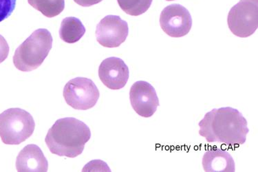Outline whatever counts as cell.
Instances as JSON below:
<instances>
[{
	"label": "cell",
	"mask_w": 258,
	"mask_h": 172,
	"mask_svg": "<svg viewBox=\"0 0 258 172\" xmlns=\"http://www.w3.org/2000/svg\"><path fill=\"white\" fill-rule=\"evenodd\" d=\"M199 134L207 143L238 146L246 141L249 130L246 119L232 107L213 109L199 122Z\"/></svg>",
	"instance_id": "6da1fadb"
},
{
	"label": "cell",
	"mask_w": 258,
	"mask_h": 172,
	"mask_svg": "<svg viewBox=\"0 0 258 172\" xmlns=\"http://www.w3.org/2000/svg\"><path fill=\"white\" fill-rule=\"evenodd\" d=\"M90 137L91 132L87 125L69 117L54 123L49 129L45 142L52 154L75 158L82 154Z\"/></svg>",
	"instance_id": "7a4b0ae2"
},
{
	"label": "cell",
	"mask_w": 258,
	"mask_h": 172,
	"mask_svg": "<svg viewBox=\"0 0 258 172\" xmlns=\"http://www.w3.org/2000/svg\"><path fill=\"white\" fill-rule=\"evenodd\" d=\"M51 33L45 28L34 31L20 46L13 56V64L17 69L31 72L38 69L52 49Z\"/></svg>",
	"instance_id": "3957f363"
},
{
	"label": "cell",
	"mask_w": 258,
	"mask_h": 172,
	"mask_svg": "<svg viewBox=\"0 0 258 172\" xmlns=\"http://www.w3.org/2000/svg\"><path fill=\"white\" fill-rule=\"evenodd\" d=\"M35 128L33 117L20 108H10L0 114V137L6 145H20L31 137Z\"/></svg>",
	"instance_id": "277c9868"
},
{
	"label": "cell",
	"mask_w": 258,
	"mask_h": 172,
	"mask_svg": "<svg viewBox=\"0 0 258 172\" xmlns=\"http://www.w3.org/2000/svg\"><path fill=\"white\" fill-rule=\"evenodd\" d=\"M227 24L237 37L246 38L253 35L258 28V0H240L229 11Z\"/></svg>",
	"instance_id": "5b68a950"
},
{
	"label": "cell",
	"mask_w": 258,
	"mask_h": 172,
	"mask_svg": "<svg viewBox=\"0 0 258 172\" xmlns=\"http://www.w3.org/2000/svg\"><path fill=\"white\" fill-rule=\"evenodd\" d=\"M63 97L68 105L77 110H87L97 104L100 93L95 83L85 77L71 79L63 88Z\"/></svg>",
	"instance_id": "8992f818"
},
{
	"label": "cell",
	"mask_w": 258,
	"mask_h": 172,
	"mask_svg": "<svg viewBox=\"0 0 258 172\" xmlns=\"http://www.w3.org/2000/svg\"><path fill=\"white\" fill-rule=\"evenodd\" d=\"M159 21L163 31L174 38L184 37L191 31V14L185 7L178 4L165 7L161 12Z\"/></svg>",
	"instance_id": "52a82bcc"
},
{
	"label": "cell",
	"mask_w": 258,
	"mask_h": 172,
	"mask_svg": "<svg viewBox=\"0 0 258 172\" xmlns=\"http://www.w3.org/2000/svg\"><path fill=\"white\" fill-rule=\"evenodd\" d=\"M129 28L127 22L119 16H107L98 24L96 37L99 44L105 48H117L127 39Z\"/></svg>",
	"instance_id": "ba28073f"
},
{
	"label": "cell",
	"mask_w": 258,
	"mask_h": 172,
	"mask_svg": "<svg viewBox=\"0 0 258 172\" xmlns=\"http://www.w3.org/2000/svg\"><path fill=\"white\" fill-rule=\"evenodd\" d=\"M130 99L134 110L144 118L153 116L160 105L155 89L147 81H137L133 85Z\"/></svg>",
	"instance_id": "9c48e42d"
},
{
	"label": "cell",
	"mask_w": 258,
	"mask_h": 172,
	"mask_svg": "<svg viewBox=\"0 0 258 172\" xmlns=\"http://www.w3.org/2000/svg\"><path fill=\"white\" fill-rule=\"evenodd\" d=\"M129 76V69L121 59L114 56L107 58L99 66L100 80L110 90H120L124 88Z\"/></svg>",
	"instance_id": "30bf717a"
},
{
	"label": "cell",
	"mask_w": 258,
	"mask_h": 172,
	"mask_svg": "<svg viewBox=\"0 0 258 172\" xmlns=\"http://www.w3.org/2000/svg\"><path fill=\"white\" fill-rule=\"evenodd\" d=\"M19 172H46L48 162L44 153L37 145H28L19 153L16 159Z\"/></svg>",
	"instance_id": "8fae6325"
},
{
	"label": "cell",
	"mask_w": 258,
	"mask_h": 172,
	"mask_svg": "<svg viewBox=\"0 0 258 172\" xmlns=\"http://www.w3.org/2000/svg\"><path fill=\"white\" fill-rule=\"evenodd\" d=\"M203 167L206 172H234L235 162L227 151L210 149L203 157Z\"/></svg>",
	"instance_id": "7c38bea8"
},
{
	"label": "cell",
	"mask_w": 258,
	"mask_h": 172,
	"mask_svg": "<svg viewBox=\"0 0 258 172\" xmlns=\"http://www.w3.org/2000/svg\"><path fill=\"white\" fill-rule=\"evenodd\" d=\"M86 33V28L78 18L69 17L61 22L59 36L62 41L75 43L80 41Z\"/></svg>",
	"instance_id": "4fadbf2b"
},
{
	"label": "cell",
	"mask_w": 258,
	"mask_h": 172,
	"mask_svg": "<svg viewBox=\"0 0 258 172\" xmlns=\"http://www.w3.org/2000/svg\"><path fill=\"white\" fill-rule=\"evenodd\" d=\"M28 3L48 18L59 16L65 8V0H28Z\"/></svg>",
	"instance_id": "5bb4252c"
},
{
	"label": "cell",
	"mask_w": 258,
	"mask_h": 172,
	"mask_svg": "<svg viewBox=\"0 0 258 172\" xmlns=\"http://www.w3.org/2000/svg\"><path fill=\"white\" fill-rule=\"evenodd\" d=\"M153 0H117L120 8L127 15L139 16L148 11Z\"/></svg>",
	"instance_id": "9a60e30c"
},
{
	"label": "cell",
	"mask_w": 258,
	"mask_h": 172,
	"mask_svg": "<svg viewBox=\"0 0 258 172\" xmlns=\"http://www.w3.org/2000/svg\"><path fill=\"white\" fill-rule=\"evenodd\" d=\"M17 0H0V22L11 16L16 9Z\"/></svg>",
	"instance_id": "2e32d148"
},
{
	"label": "cell",
	"mask_w": 258,
	"mask_h": 172,
	"mask_svg": "<svg viewBox=\"0 0 258 172\" xmlns=\"http://www.w3.org/2000/svg\"><path fill=\"white\" fill-rule=\"evenodd\" d=\"M9 46L3 35H0V64L3 63L8 58Z\"/></svg>",
	"instance_id": "e0dca14e"
},
{
	"label": "cell",
	"mask_w": 258,
	"mask_h": 172,
	"mask_svg": "<svg viewBox=\"0 0 258 172\" xmlns=\"http://www.w3.org/2000/svg\"><path fill=\"white\" fill-rule=\"evenodd\" d=\"M103 0H74L75 3L83 7H90L97 5Z\"/></svg>",
	"instance_id": "ac0fdd59"
},
{
	"label": "cell",
	"mask_w": 258,
	"mask_h": 172,
	"mask_svg": "<svg viewBox=\"0 0 258 172\" xmlns=\"http://www.w3.org/2000/svg\"><path fill=\"white\" fill-rule=\"evenodd\" d=\"M167 2L174 1V0H166Z\"/></svg>",
	"instance_id": "d6986e66"
}]
</instances>
